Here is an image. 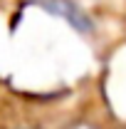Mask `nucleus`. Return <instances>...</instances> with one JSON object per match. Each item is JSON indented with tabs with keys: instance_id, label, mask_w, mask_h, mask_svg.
Returning a JSON list of instances; mask_svg holds the SVG:
<instances>
[{
	"instance_id": "nucleus-1",
	"label": "nucleus",
	"mask_w": 126,
	"mask_h": 129,
	"mask_svg": "<svg viewBox=\"0 0 126 129\" xmlns=\"http://www.w3.org/2000/svg\"><path fill=\"white\" fill-rule=\"evenodd\" d=\"M42 8H45L47 13H52V15L67 20L77 32H84V35H87V32L94 30L92 17L87 15L74 0H42Z\"/></svg>"
},
{
	"instance_id": "nucleus-2",
	"label": "nucleus",
	"mask_w": 126,
	"mask_h": 129,
	"mask_svg": "<svg viewBox=\"0 0 126 129\" xmlns=\"http://www.w3.org/2000/svg\"><path fill=\"white\" fill-rule=\"evenodd\" d=\"M67 129H96L92 122H74V124H69Z\"/></svg>"
}]
</instances>
